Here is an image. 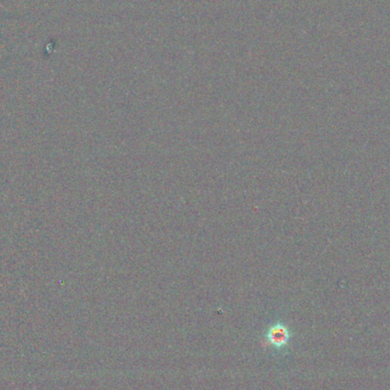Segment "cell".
<instances>
[{
	"label": "cell",
	"mask_w": 390,
	"mask_h": 390,
	"mask_svg": "<svg viewBox=\"0 0 390 390\" xmlns=\"http://www.w3.org/2000/svg\"><path fill=\"white\" fill-rule=\"evenodd\" d=\"M267 339H268V342L271 343L273 347L283 348L289 343L290 332L288 328L284 327V325L276 324L274 325L273 328L269 329Z\"/></svg>",
	"instance_id": "1"
}]
</instances>
